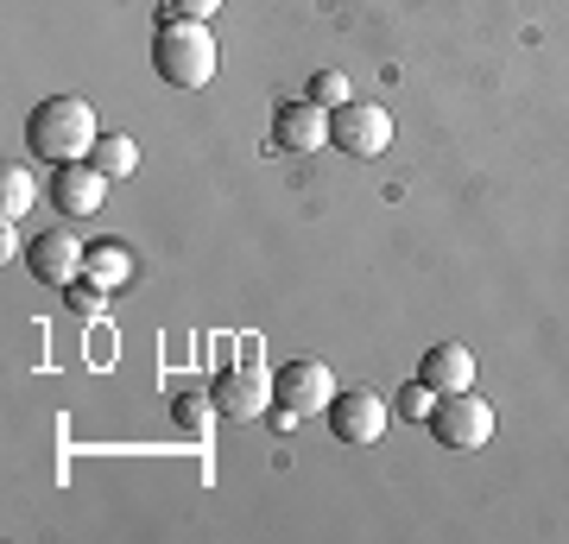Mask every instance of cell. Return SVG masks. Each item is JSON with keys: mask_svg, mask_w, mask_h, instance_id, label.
I'll return each instance as SVG.
<instances>
[{"mask_svg": "<svg viewBox=\"0 0 569 544\" xmlns=\"http://www.w3.org/2000/svg\"><path fill=\"white\" fill-rule=\"evenodd\" d=\"M418 380H425L430 393H468V386H475V355H468L462 343H437L425 355V367H418Z\"/></svg>", "mask_w": 569, "mask_h": 544, "instance_id": "obj_11", "label": "cell"}, {"mask_svg": "<svg viewBox=\"0 0 569 544\" xmlns=\"http://www.w3.org/2000/svg\"><path fill=\"white\" fill-rule=\"evenodd\" d=\"M336 393H342V386H336L329 362H317V355H298V362H284L279 374H272V405L298 412V418L329 412V399H336Z\"/></svg>", "mask_w": 569, "mask_h": 544, "instance_id": "obj_7", "label": "cell"}, {"mask_svg": "<svg viewBox=\"0 0 569 544\" xmlns=\"http://www.w3.org/2000/svg\"><path fill=\"white\" fill-rule=\"evenodd\" d=\"M209 399H216V412H222V418H260L266 399H272V374H266V362L253 355V348H241V355L216 374Z\"/></svg>", "mask_w": 569, "mask_h": 544, "instance_id": "obj_4", "label": "cell"}, {"mask_svg": "<svg viewBox=\"0 0 569 544\" xmlns=\"http://www.w3.org/2000/svg\"><path fill=\"white\" fill-rule=\"evenodd\" d=\"M437 399H443V393H430L425 380H406V386H399V399H392V412H399V418H411V424H418V418L430 424V412H437Z\"/></svg>", "mask_w": 569, "mask_h": 544, "instance_id": "obj_16", "label": "cell"}, {"mask_svg": "<svg viewBox=\"0 0 569 544\" xmlns=\"http://www.w3.org/2000/svg\"><path fill=\"white\" fill-rule=\"evenodd\" d=\"M32 197H39V184H32V171H20V165H7V171H0V209H7V222H20L26 209H32Z\"/></svg>", "mask_w": 569, "mask_h": 544, "instance_id": "obj_14", "label": "cell"}, {"mask_svg": "<svg viewBox=\"0 0 569 544\" xmlns=\"http://www.w3.org/2000/svg\"><path fill=\"white\" fill-rule=\"evenodd\" d=\"M430 437L449 449V456H475V449L493 444V405L475 399V386L468 393H443L437 412H430Z\"/></svg>", "mask_w": 569, "mask_h": 544, "instance_id": "obj_3", "label": "cell"}, {"mask_svg": "<svg viewBox=\"0 0 569 544\" xmlns=\"http://www.w3.org/2000/svg\"><path fill=\"white\" fill-rule=\"evenodd\" d=\"M63 304H70L77 317H102V304H108V285H96L89 273H82V279L70 285V291H63Z\"/></svg>", "mask_w": 569, "mask_h": 544, "instance_id": "obj_18", "label": "cell"}, {"mask_svg": "<svg viewBox=\"0 0 569 544\" xmlns=\"http://www.w3.org/2000/svg\"><path fill=\"white\" fill-rule=\"evenodd\" d=\"M82 273H89L96 285H108V291H121V285H133V273H140V266H133V247H127V241H96Z\"/></svg>", "mask_w": 569, "mask_h": 544, "instance_id": "obj_12", "label": "cell"}, {"mask_svg": "<svg viewBox=\"0 0 569 544\" xmlns=\"http://www.w3.org/2000/svg\"><path fill=\"white\" fill-rule=\"evenodd\" d=\"M89 165H96L108 184H121V178H133V171H140V146L127 140V133H102V140H96V152H89Z\"/></svg>", "mask_w": 569, "mask_h": 544, "instance_id": "obj_13", "label": "cell"}, {"mask_svg": "<svg viewBox=\"0 0 569 544\" xmlns=\"http://www.w3.org/2000/svg\"><path fill=\"white\" fill-rule=\"evenodd\" d=\"M329 146L348 159H380V152H392V115L380 101H348L329 115Z\"/></svg>", "mask_w": 569, "mask_h": 544, "instance_id": "obj_5", "label": "cell"}, {"mask_svg": "<svg viewBox=\"0 0 569 544\" xmlns=\"http://www.w3.org/2000/svg\"><path fill=\"white\" fill-rule=\"evenodd\" d=\"M26 266H32V279L39 285L70 291V285L82 279V266H89V247H82L70 228H51V235H39V241L26 247Z\"/></svg>", "mask_w": 569, "mask_h": 544, "instance_id": "obj_8", "label": "cell"}, {"mask_svg": "<svg viewBox=\"0 0 569 544\" xmlns=\"http://www.w3.org/2000/svg\"><path fill=\"white\" fill-rule=\"evenodd\" d=\"M209 418H216V399H209V393H183L178 399V431L183 437H203Z\"/></svg>", "mask_w": 569, "mask_h": 544, "instance_id": "obj_17", "label": "cell"}, {"mask_svg": "<svg viewBox=\"0 0 569 544\" xmlns=\"http://www.w3.org/2000/svg\"><path fill=\"white\" fill-rule=\"evenodd\" d=\"M102 127H96V108L82 96H44L32 115H26V152L44 165H77L96 152Z\"/></svg>", "mask_w": 569, "mask_h": 544, "instance_id": "obj_1", "label": "cell"}, {"mask_svg": "<svg viewBox=\"0 0 569 544\" xmlns=\"http://www.w3.org/2000/svg\"><path fill=\"white\" fill-rule=\"evenodd\" d=\"M310 101L336 115V108H348V101H355V89H348V77H342V70H317V77H310Z\"/></svg>", "mask_w": 569, "mask_h": 544, "instance_id": "obj_15", "label": "cell"}, {"mask_svg": "<svg viewBox=\"0 0 569 544\" xmlns=\"http://www.w3.org/2000/svg\"><path fill=\"white\" fill-rule=\"evenodd\" d=\"M329 437L348 449H367V444H380L387 437V418H392V405L380 399V393H367V386H355V393H336L329 399Z\"/></svg>", "mask_w": 569, "mask_h": 544, "instance_id": "obj_6", "label": "cell"}, {"mask_svg": "<svg viewBox=\"0 0 569 544\" xmlns=\"http://www.w3.org/2000/svg\"><path fill=\"white\" fill-rule=\"evenodd\" d=\"M51 197H58L63 216H96V209H102V197H108V178H102V171H96L89 159L58 165V178H51Z\"/></svg>", "mask_w": 569, "mask_h": 544, "instance_id": "obj_10", "label": "cell"}, {"mask_svg": "<svg viewBox=\"0 0 569 544\" xmlns=\"http://www.w3.org/2000/svg\"><path fill=\"white\" fill-rule=\"evenodd\" d=\"M272 146L279 152H323L329 146V108H317V101H279L272 108Z\"/></svg>", "mask_w": 569, "mask_h": 544, "instance_id": "obj_9", "label": "cell"}, {"mask_svg": "<svg viewBox=\"0 0 569 544\" xmlns=\"http://www.w3.org/2000/svg\"><path fill=\"white\" fill-rule=\"evenodd\" d=\"M216 13H222V0H164V13L159 20H216Z\"/></svg>", "mask_w": 569, "mask_h": 544, "instance_id": "obj_19", "label": "cell"}, {"mask_svg": "<svg viewBox=\"0 0 569 544\" xmlns=\"http://www.w3.org/2000/svg\"><path fill=\"white\" fill-rule=\"evenodd\" d=\"M152 70H159L171 89H209L216 70H222V44L203 20H159V39H152Z\"/></svg>", "mask_w": 569, "mask_h": 544, "instance_id": "obj_2", "label": "cell"}]
</instances>
